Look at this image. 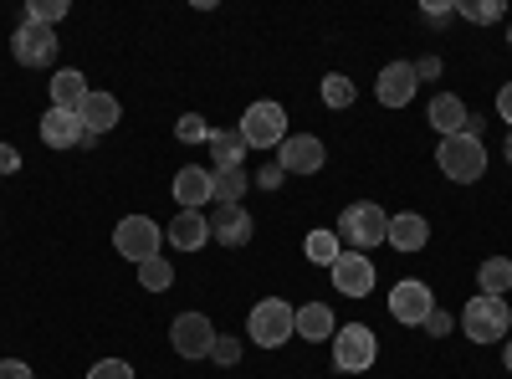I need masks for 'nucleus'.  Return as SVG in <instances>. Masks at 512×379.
<instances>
[{
    "label": "nucleus",
    "instance_id": "f257e3e1",
    "mask_svg": "<svg viewBox=\"0 0 512 379\" xmlns=\"http://www.w3.org/2000/svg\"><path fill=\"white\" fill-rule=\"evenodd\" d=\"M436 164H441V175H446V180L472 185V180L487 175V144H482L477 134H451V139H441Z\"/></svg>",
    "mask_w": 512,
    "mask_h": 379
},
{
    "label": "nucleus",
    "instance_id": "f03ea898",
    "mask_svg": "<svg viewBox=\"0 0 512 379\" xmlns=\"http://www.w3.org/2000/svg\"><path fill=\"white\" fill-rule=\"evenodd\" d=\"M246 333H251V344H262V349H282L297 333V308L282 303V298H262L246 313Z\"/></svg>",
    "mask_w": 512,
    "mask_h": 379
},
{
    "label": "nucleus",
    "instance_id": "7ed1b4c3",
    "mask_svg": "<svg viewBox=\"0 0 512 379\" xmlns=\"http://www.w3.org/2000/svg\"><path fill=\"white\" fill-rule=\"evenodd\" d=\"M384 236H390V216H384L374 200H354L344 216H338V241L364 251V257H369V246H379Z\"/></svg>",
    "mask_w": 512,
    "mask_h": 379
},
{
    "label": "nucleus",
    "instance_id": "20e7f679",
    "mask_svg": "<svg viewBox=\"0 0 512 379\" xmlns=\"http://www.w3.org/2000/svg\"><path fill=\"white\" fill-rule=\"evenodd\" d=\"M374 359H379V339L369 323H344L333 333V369L338 374H364V369H374Z\"/></svg>",
    "mask_w": 512,
    "mask_h": 379
},
{
    "label": "nucleus",
    "instance_id": "39448f33",
    "mask_svg": "<svg viewBox=\"0 0 512 379\" xmlns=\"http://www.w3.org/2000/svg\"><path fill=\"white\" fill-rule=\"evenodd\" d=\"M507 298H487V292H477L472 303L461 308V333L472 344H497L502 333H507Z\"/></svg>",
    "mask_w": 512,
    "mask_h": 379
},
{
    "label": "nucleus",
    "instance_id": "423d86ee",
    "mask_svg": "<svg viewBox=\"0 0 512 379\" xmlns=\"http://www.w3.org/2000/svg\"><path fill=\"white\" fill-rule=\"evenodd\" d=\"M241 139H246V149H277V144L287 139V113H282V103H251V108L241 113Z\"/></svg>",
    "mask_w": 512,
    "mask_h": 379
},
{
    "label": "nucleus",
    "instance_id": "0eeeda50",
    "mask_svg": "<svg viewBox=\"0 0 512 379\" xmlns=\"http://www.w3.org/2000/svg\"><path fill=\"white\" fill-rule=\"evenodd\" d=\"M57 47H62L57 26H41V21H21L16 36H11V57H16L21 67H52Z\"/></svg>",
    "mask_w": 512,
    "mask_h": 379
},
{
    "label": "nucleus",
    "instance_id": "6e6552de",
    "mask_svg": "<svg viewBox=\"0 0 512 379\" xmlns=\"http://www.w3.org/2000/svg\"><path fill=\"white\" fill-rule=\"evenodd\" d=\"M159 241H164V231L149 221V216H128V221H118V231H113V251L118 257H128V262H149V257H159Z\"/></svg>",
    "mask_w": 512,
    "mask_h": 379
},
{
    "label": "nucleus",
    "instance_id": "1a4fd4ad",
    "mask_svg": "<svg viewBox=\"0 0 512 379\" xmlns=\"http://www.w3.org/2000/svg\"><path fill=\"white\" fill-rule=\"evenodd\" d=\"M169 344H175L180 359H210V344H216V323L205 313H180L169 323Z\"/></svg>",
    "mask_w": 512,
    "mask_h": 379
},
{
    "label": "nucleus",
    "instance_id": "9d476101",
    "mask_svg": "<svg viewBox=\"0 0 512 379\" xmlns=\"http://www.w3.org/2000/svg\"><path fill=\"white\" fill-rule=\"evenodd\" d=\"M277 164H282V175H318L323 170V139L313 134H287L277 144Z\"/></svg>",
    "mask_w": 512,
    "mask_h": 379
},
{
    "label": "nucleus",
    "instance_id": "9b49d317",
    "mask_svg": "<svg viewBox=\"0 0 512 379\" xmlns=\"http://www.w3.org/2000/svg\"><path fill=\"white\" fill-rule=\"evenodd\" d=\"M390 313H395L400 323L420 328L425 318L436 313V298H431V287H425V282H415V277H405L400 287H390Z\"/></svg>",
    "mask_w": 512,
    "mask_h": 379
},
{
    "label": "nucleus",
    "instance_id": "f8f14e48",
    "mask_svg": "<svg viewBox=\"0 0 512 379\" xmlns=\"http://www.w3.org/2000/svg\"><path fill=\"white\" fill-rule=\"evenodd\" d=\"M333 287L344 292V298H369V287H374V262L364 257V251H344L333 267Z\"/></svg>",
    "mask_w": 512,
    "mask_h": 379
},
{
    "label": "nucleus",
    "instance_id": "ddd939ff",
    "mask_svg": "<svg viewBox=\"0 0 512 379\" xmlns=\"http://www.w3.org/2000/svg\"><path fill=\"white\" fill-rule=\"evenodd\" d=\"M420 88V77H415V62H390V67H379V82H374V93L384 108H405Z\"/></svg>",
    "mask_w": 512,
    "mask_h": 379
},
{
    "label": "nucleus",
    "instance_id": "4468645a",
    "mask_svg": "<svg viewBox=\"0 0 512 379\" xmlns=\"http://www.w3.org/2000/svg\"><path fill=\"white\" fill-rule=\"evenodd\" d=\"M41 139H47V149L93 144V134L82 129V118H77V113H62V108H47V118H41Z\"/></svg>",
    "mask_w": 512,
    "mask_h": 379
},
{
    "label": "nucleus",
    "instance_id": "2eb2a0df",
    "mask_svg": "<svg viewBox=\"0 0 512 379\" xmlns=\"http://www.w3.org/2000/svg\"><path fill=\"white\" fill-rule=\"evenodd\" d=\"M164 241L175 246V251H200V246H210V216H205V210H180V216L169 221Z\"/></svg>",
    "mask_w": 512,
    "mask_h": 379
},
{
    "label": "nucleus",
    "instance_id": "dca6fc26",
    "mask_svg": "<svg viewBox=\"0 0 512 379\" xmlns=\"http://www.w3.org/2000/svg\"><path fill=\"white\" fill-rule=\"evenodd\" d=\"M210 241L216 246H246L251 241V216L241 205H216V216H210Z\"/></svg>",
    "mask_w": 512,
    "mask_h": 379
},
{
    "label": "nucleus",
    "instance_id": "f3484780",
    "mask_svg": "<svg viewBox=\"0 0 512 379\" xmlns=\"http://www.w3.org/2000/svg\"><path fill=\"white\" fill-rule=\"evenodd\" d=\"M93 98V88H88V77H82L77 67H62V72H52V108H62V113H82V103Z\"/></svg>",
    "mask_w": 512,
    "mask_h": 379
},
{
    "label": "nucleus",
    "instance_id": "a211bd4d",
    "mask_svg": "<svg viewBox=\"0 0 512 379\" xmlns=\"http://www.w3.org/2000/svg\"><path fill=\"white\" fill-rule=\"evenodd\" d=\"M216 200V190H210V170H200V164H185V170L175 175V205L185 210H200Z\"/></svg>",
    "mask_w": 512,
    "mask_h": 379
},
{
    "label": "nucleus",
    "instance_id": "6ab92c4d",
    "mask_svg": "<svg viewBox=\"0 0 512 379\" xmlns=\"http://www.w3.org/2000/svg\"><path fill=\"white\" fill-rule=\"evenodd\" d=\"M390 241L395 251H420L425 241H431V221L425 216H415V210H405V216H390Z\"/></svg>",
    "mask_w": 512,
    "mask_h": 379
},
{
    "label": "nucleus",
    "instance_id": "aec40b11",
    "mask_svg": "<svg viewBox=\"0 0 512 379\" xmlns=\"http://www.w3.org/2000/svg\"><path fill=\"white\" fill-rule=\"evenodd\" d=\"M431 129H436L441 139L466 134V108H461L456 93H436V98H431Z\"/></svg>",
    "mask_w": 512,
    "mask_h": 379
},
{
    "label": "nucleus",
    "instance_id": "412c9836",
    "mask_svg": "<svg viewBox=\"0 0 512 379\" xmlns=\"http://www.w3.org/2000/svg\"><path fill=\"white\" fill-rule=\"evenodd\" d=\"M77 118H82V129H88V134L98 139V134H108L113 123H118V98H113V93H93L88 103H82V113H77Z\"/></svg>",
    "mask_w": 512,
    "mask_h": 379
},
{
    "label": "nucleus",
    "instance_id": "4be33fe9",
    "mask_svg": "<svg viewBox=\"0 0 512 379\" xmlns=\"http://www.w3.org/2000/svg\"><path fill=\"white\" fill-rule=\"evenodd\" d=\"M205 149H210V159H216V170H241V159H246V139H241V129H216Z\"/></svg>",
    "mask_w": 512,
    "mask_h": 379
},
{
    "label": "nucleus",
    "instance_id": "5701e85b",
    "mask_svg": "<svg viewBox=\"0 0 512 379\" xmlns=\"http://www.w3.org/2000/svg\"><path fill=\"white\" fill-rule=\"evenodd\" d=\"M297 333H303L308 344H323V339H333V313H328V303H308V308H297Z\"/></svg>",
    "mask_w": 512,
    "mask_h": 379
},
{
    "label": "nucleus",
    "instance_id": "b1692460",
    "mask_svg": "<svg viewBox=\"0 0 512 379\" xmlns=\"http://www.w3.org/2000/svg\"><path fill=\"white\" fill-rule=\"evenodd\" d=\"M477 287L487 292V298H507V287H512V262H507V257H487L482 272H477Z\"/></svg>",
    "mask_w": 512,
    "mask_h": 379
},
{
    "label": "nucleus",
    "instance_id": "393cba45",
    "mask_svg": "<svg viewBox=\"0 0 512 379\" xmlns=\"http://www.w3.org/2000/svg\"><path fill=\"white\" fill-rule=\"evenodd\" d=\"M210 190H216V205H241L251 180H246V170H216L210 175Z\"/></svg>",
    "mask_w": 512,
    "mask_h": 379
},
{
    "label": "nucleus",
    "instance_id": "a878e982",
    "mask_svg": "<svg viewBox=\"0 0 512 379\" xmlns=\"http://www.w3.org/2000/svg\"><path fill=\"white\" fill-rule=\"evenodd\" d=\"M303 251H308V262H318V267H333L338 257H344V251H338V231H313Z\"/></svg>",
    "mask_w": 512,
    "mask_h": 379
},
{
    "label": "nucleus",
    "instance_id": "bb28decb",
    "mask_svg": "<svg viewBox=\"0 0 512 379\" xmlns=\"http://www.w3.org/2000/svg\"><path fill=\"white\" fill-rule=\"evenodd\" d=\"M139 287H149V292L175 287V267H169L164 257H149V262H139Z\"/></svg>",
    "mask_w": 512,
    "mask_h": 379
},
{
    "label": "nucleus",
    "instance_id": "cd10ccee",
    "mask_svg": "<svg viewBox=\"0 0 512 379\" xmlns=\"http://www.w3.org/2000/svg\"><path fill=\"white\" fill-rule=\"evenodd\" d=\"M456 16L477 21V26H492V21H502V0H456Z\"/></svg>",
    "mask_w": 512,
    "mask_h": 379
},
{
    "label": "nucleus",
    "instance_id": "c85d7f7f",
    "mask_svg": "<svg viewBox=\"0 0 512 379\" xmlns=\"http://www.w3.org/2000/svg\"><path fill=\"white\" fill-rule=\"evenodd\" d=\"M323 103H328V108H349V103H354V82H349L344 72H328V77H323Z\"/></svg>",
    "mask_w": 512,
    "mask_h": 379
},
{
    "label": "nucleus",
    "instance_id": "c756f323",
    "mask_svg": "<svg viewBox=\"0 0 512 379\" xmlns=\"http://www.w3.org/2000/svg\"><path fill=\"white\" fill-rule=\"evenodd\" d=\"M210 134H216V129H210L200 113H185V118L175 123V139H180V144H210Z\"/></svg>",
    "mask_w": 512,
    "mask_h": 379
},
{
    "label": "nucleus",
    "instance_id": "7c9ffc66",
    "mask_svg": "<svg viewBox=\"0 0 512 379\" xmlns=\"http://www.w3.org/2000/svg\"><path fill=\"white\" fill-rule=\"evenodd\" d=\"M67 16V0H31L26 6V21H41V26H57Z\"/></svg>",
    "mask_w": 512,
    "mask_h": 379
},
{
    "label": "nucleus",
    "instance_id": "2f4dec72",
    "mask_svg": "<svg viewBox=\"0 0 512 379\" xmlns=\"http://www.w3.org/2000/svg\"><path fill=\"white\" fill-rule=\"evenodd\" d=\"M88 379H134V364H128V359H98L88 369Z\"/></svg>",
    "mask_w": 512,
    "mask_h": 379
},
{
    "label": "nucleus",
    "instance_id": "473e14b6",
    "mask_svg": "<svg viewBox=\"0 0 512 379\" xmlns=\"http://www.w3.org/2000/svg\"><path fill=\"white\" fill-rule=\"evenodd\" d=\"M210 359L231 369V364L241 359V344H236V339H221V333H216V344H210Z\"/></svg>",
    "mask_w": 512,
    "mask_h": 379
},
{
    "label": "nucleus",
    "instance_id": "72a5a7b5",
    "mask_svg": "<svg viewBox=\"0 0 512 379\" xmlns=\"http://www.w3.org/2000/svg\"><path fill=\"white\" fill-rule=\"evenodd\" d=\"M420 328H425V333H431V339H446V333H451V313H446V308H436V313H431V318H425Z\"/></svg>",
    "mask_w": 512,
    "mask_h": 379
},
{
    "label": "nucleus",
    "instance_id": "f704fd0d",
    "mask_svg": "<svg viewBox=\"0 0 512 379\" xmlns=\"http://www.w3.org/2000/svg\"><path fill=\"white\" fill-rule=\"evenodd\" d=\"M16 170H21V154H16V144L0 139V175H16Z\"/></svg>",
    "mask_w": 512,
    "mask_h": 379
},
{
    "label": "nucleus",
    "instance_id": "c9c22d12",
    "mask_svg": "<svg viewBox=\"0 0 512 379\" xmlns=\"http://www.w3.org/2000/svg\"><path fill=\"white\" fill-rule=\"evenodd\" d=\"M0 379H31V364H21V359H0Z\"/></svg>",
    "mask_w": 512,
    "mask_h": 379
},
{
    "label": "nucleus",
    "instance_id": "e433bc0d",
    "mask_svg": "<svg viewBox=\"0 0 512 379\" xmlns=\"http://www.w3.org/2000/svg\"><path fill=\"white\" fill-rule=\"evenodd\" d=\"M497 113H502V123H512V82H502V93H497Z\"/></svg>",
    "mask_w": 512,
    "mask_h": 379
},
{
    "label": "nucleus",
    "instance_id": "4c0bfd02",
    "mask_svg": "<svg viewBox=\"0 0 512 379\" xmlns=\"http://www.w3.org/2000/svg\"><path fill=\"white\" fill-rule=\"evenodd\" d=\"M436 72H441V62H436V57H425V62L415 67V77H436Z\"/></svg>",
    "mask_w": 512,
    "mask_h": 379
},
{
    "label": "nucleus",
    "instance_id": "58836bf2",
    "mask_svg": "<svg viewBox=\"0 0 512 379\" xmlns=\"http://www.w3.org/2000/svg\"><path fill=\"white\" fill-rule=\"evenodd\" d=\"M262 185H267V190H277V185H282V164H272V170L262 175Z\"/></svg>",
    "mask_w": 512,
    "mask_h": 379
},
{
    "label": "nucleus",
    "instance_id": "ea45409f",
    "mask_svg": "<svg viewBox=\"0 0 512 379\" xmlns=\"http://www.w3.org/2000/svg\"><path fill=\"white\" fill-rule=\"evenodd\" d=\"M502 154H507V164H512V134H507V144H502Z\"/></svg>",
    "mask_w": 512,
    "mask_h": 379
},
{
    "label": "nucleus",
    "instance_id": "a19ab883",
    "mask_svg": "<svg viewBox=\"0 0 512 379\" xmlns=\"http://www.w3.org/2000/svg\"><path fill=\"white\" fill-rule=\"evenodd\" d=\"M507 369H512V339H507Z\"/></svg>",
    "mask_w": 512,
    "mask_h": 379
},
{
    "label": "nucleus",
    "instance_id": "79ce46f5",
    "mask_svg": "<svg viewBox=\"0 0 512 379\" xmlns=\"http://www.w3.org/2000/svg\"><path fill=\"white\" fill-rule=\"evenodd\" d=\"M507 41H512V26H507Z\"/></svg>",
    "mask_w": 512,
    "mask_h": 379
}]
</instances>
